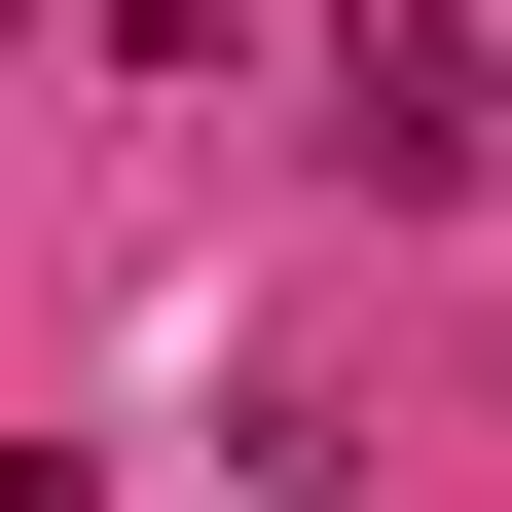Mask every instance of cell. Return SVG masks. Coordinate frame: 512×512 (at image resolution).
<instances>
[{
	"label": "cell",
	"instance_id": "1",
	"mask_svg": "<svg viewBox=\"0 0 512 512\" xmlns=\"http://www.w3.org/2000/svg\"><path fill=\"white\" fill-rule=\"evenodd\" d=\"M476 110H512L476 0H330V183H476Z\"/></svg>",
	"mask_w": 512,
	"mask_h": 512
},
{
	"label": "cell",
	"instance_id": "2",
	"mask_svg": "<svg viewBox=\"0 0 512 512\" xmlns=\"http://www.w3.org/2000/svg\"><path fill=\"white\" fill-rule=\"evenodd\" d=\"M0 37H37V0H0Z\"/></svg>",
	"mask_w": 512,
	"mask_h": 512
}]
</instances>
